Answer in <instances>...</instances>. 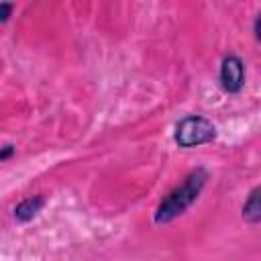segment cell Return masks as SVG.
Instances as JSON below:
<instances>
[{
	"label": "cell",
	"instance_id": "obj_3",
	"mask_svg": "<svg viewBox=\"0 0 261 261\" xmlns=\"http://www.w3.org/2000/svg\"><path fill=\"white\" fill-rule=\"evenodd\" d=\"M220 88L228 94H237L245 86V63L239 55H226L220 63L218 71Z\"/></svg>",
	"mask_w": 261,
	"mask_h": 261
},
{
	"label": "cell",
	"instance_id": "obj_1",
	"mask_svg": "<svg viewBox=\"0 0 261 261\" xmlns=\"http://www.w3.org/2000/svg\"><path fill=\"white\" fill-rule=\"evenodd\" d=\"M208 181V171L204 167H196L194 171H190L186 175V179L175 186L157 206L155 210V224H167L171 220H175L177 216H181L202 194L204 186Z\"/></svg>",
	"mask_w": 261,
	"mask_h": 261
},
{
	"label": "cell",
	"instance_id": "obj_4",
	"mask_svg": "<svg viewBox=\"0 0 261 261\" xmlns=\"http://www.w3.org/2000/svg\"><path fill=\"white\" fill-rule=\"evenodd\" d=\"M43 206H45V198L43 196H29V198H24L22 202H18L14 206V220L20 222V224L29 222L41 212Z\"/></svg>",
	"mask_w": 261,
	"mask_h": 261
},
{
	"label": "cell",
	"instance_id": "obj_7",
	"mask_svg": "<svg viewBox=\"0 0 261 261\" xmlns=\"http://www.w3.org/2000/svg\"><path fill=\"white\" fill-rule=\"evenodd\" d=\"M14 151H16V149H14L10 143H6V145L2 147V151H0V161H8V159L14 155Z\"/></svg>",
	"mask_w": 261,
	"mask_h": 261
},
{
	"label": "cell",
	"instance_id": "obj_2",
	"mask_svg": "<svg viewBox=\"0 0 261 261\" xmlns=\"http://www.w3.org/2000/svg\"><path fill=\"white\" fill-rule=\"evenodd\" d=\"M214 139H216V126L212 120H208L202 114H188L175 124L173 141L184 149L200 147L212 143Z\"/></svg>",
	"mask_w": 261,
	"mask_h": 261
},
{
	"label": "cell",
	"instance_id": "obj_8",
	"mask_svg": "<svg viewBox=\"0 0 261 261\" xmlns=\"http://www.w3.org/2000/svg\"><path fill=\"white\" fill-rule=\"evenodd\" d=\"M253 33H255V39L261 43V14L255 18V22H253Z\"/></svg>",
	"mask_w": 261,
	"mask_h": 261
},
{
	"label": "cell",
	"instance_id": "obj_5",
	"mask_svg": "<svg viewBox=\"0 0 261 261\" xmlns=\"http://www.w3.org/2000/svg\"><path fill=\"white\" fill-rule=\"evenodd\" d=\"M243 220L251 222V224H261V186L253 188L243 204Z\"/></svg>",
	"mask_w": 261,
	"mask_h": 261
},
{
	"label": "cell",
	"instance_id": "obj_6",
	"mask_svg": "<svg viewBox=\"0 0 261 261\" xmlns=\"http://www.w3.org/2000/svg\"><path fill=\"white\" fill-rule=\"evenodd\" d=\"M14 10V4H8V2H2L0 4V22H6L10 18V12Z\"/></svg>",
	"mask_w": 261,
	"mask_h": 261
}]
</instances>
